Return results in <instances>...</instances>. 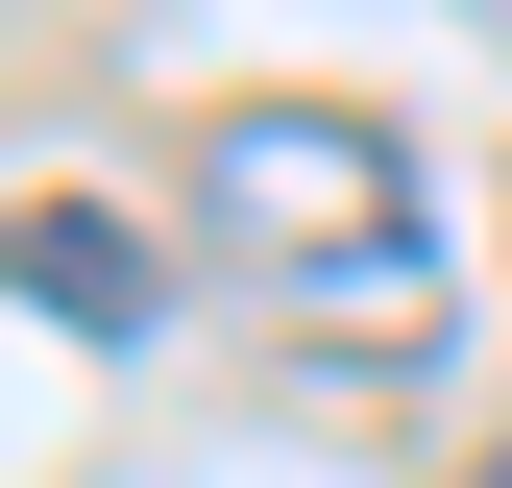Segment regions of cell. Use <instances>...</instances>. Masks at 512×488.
Instances as JSON below:
<instances>
[{
	"mask_svg": "<svg viewBox=\"0 0 512 488\" xmlns=\"http://www.w3.org/2000/svg\"><path fill=\"white\" fill-rule=\"evenodd\" d=\"M25 318H49V342H147V318H171L147 220H98V196H25Z\"/></svg>",
	"mask_w": 512,
	"mask_h": 488,
	"instance_id": "7a4b0ae2",
	"label": "cell"
},
{
	"mask_svg": "<svg viewBox=\"0 0 512 488\" xmlns=\"http://www.w3.org/2000/svg\"><path fill=\"white\" fill-rule=\"evenodd\" d=\"M464 488H512V440H488V464H464Z\"/></svg>",
	"mask_w": 512,
	"mask_h": 488,
	"instance_id": "3957f363",
	"label": "cell"
},
{
	"mask_svg": "<svg viewBox=\"0 0 512 488\" xmlns=\"http://www.w3.org/2000/svg\"><path fill=\"white\" fill-rule=\"evenodd\" d=\"M196 220L244 244V269L366 293V318L415 293V171H391V122H342V98H244L220 147H196Z\"/></svg>",
	"mask_w": 512,
	"mask_h": 488,
	"instance_id": "6da1fadb",
	"label": "cell"
}]
</instances>
